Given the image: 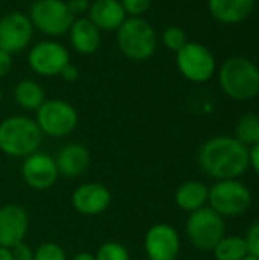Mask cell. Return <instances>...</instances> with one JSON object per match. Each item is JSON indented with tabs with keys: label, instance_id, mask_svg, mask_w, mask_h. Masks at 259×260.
<instances>
[{
	"label": "cell",
	"instance_id": "cell-8",
	"mask_svg": "<svg viewBox=\"0 0 259 260\" xmlns=\"http://www.w3.org/2000/svg\"><path fill=\"white\" fill-rule=\"evenodd\" d=\"M208 201L218 215L238 216L250 207L252 193L240 180H220L209 189Z\"/></svg>",
	"mask_w": 259,
	"mask_h": 260
},
{
	"label": "cell",
	"instance_id": "cell-13",
	"mask_svg": "<svg viewBox=\"0 0 259 260\" xmlns=\"http://www.w3.org/2000/svg\"><path fill=\"white\" fill-rule=\"evenodd\" d=\"M58 168L55 158L43 152H34L24 157L21 165V177L34 190H47L58 180Z\"/></svg>",
	"mask_w": 259,
	"mask_h": 260
},
{
	"label": "cell",
	"instance_id": "cell-28",
	"mask_svg": "<svg viewBox=\"0 0 259 260\" xmlns=\"http://www.w3.org/2000/svg\"><path fill=\"white\" fill-rule=\"evenodd\" d=\"M244 239H246V244H247L249 254H252V256H255V257L259 259V221L255 222L249 229V232H247Z\"/></svg>",
	"mask_w": 259,
	"mask_h": 260
},
{
	"label": "cell",
	"instance_id": "cell-33",
	"mask_svg": "<svg viewBox=\"0 0 259 260\" xmlns=\"http://www.w3.org/2000/svg\"><path fill=\"white\" fill-rule=\"evenodd\" d=\"M249 163L255 174L259 177V143L249 149Z\"/></svg>",
	"mask_w": 259,
	"mask_h": 260
},
{
	"label": "cell",
	"instance_id": "cell-22",
	"mask_svg": "<svg viewBox=\"0 0 259 260\" xmlns=\"http://www.w3.org/2000/svg\"><path fill=\"white\" fill-rule=\"evenodd\" d=\"M212 251L217 260H243L249 254L246 239L240 236H224Z\"/></svg>",
	"mask_w": 259,
	"mask_h": 260
},
{
	"label": "cell",
	"instance_id": "cell-12",
	"mask_svg": "<svg viewBox=\"0 0 259 260\" xmlns=\"http://www.w3.org/2000/svg\"><path fill=\"white\" fill-rule=\"evenodd\" d=\"M143 248L150 260H176L180 253V236L169 224H154L145 235Z\"/></svg>",
	"mask_w": 259,
	"mask_h": 260
},
{
	"label": "cell",
	"instance_id": "cell-23",
	"mask_svg": "<svg viewBox=\"0 0 259 260\" xmlns=\"http://www.w3.org/2000/svg\"><path fill=\"white\" fill-rule=\"evenodd\" d=\"M235 139L249 149L259 143V116L246 114L235 126Z\"/></svg>",
	"mask_w": 259,
	"mask_h": 260
},
{
	"label": "cell",
	"instance_id": "cell-30",
	"mask_svg": "<svg viewBox=\"0 0 259 260\" xmlns=\"http://www.w3.org/2000/svg\"><path fill=\"white\" fill-rule=\"evenodd\" d=\"M12 66H14L12 55L0 49V78H5L6 75H9V72L12 70Z\"/></svg>",
	"mask_w": 259,
	"mask_h": 260
},
{
	"label": "cell",
	"instance_id": "cell-29",
	"mask_svg": "<svg viewBox=\"0 0 259 260\" xmlns=\"http://www.w3.org/2000/svg\"><path fill=\"white\" fill-rule=\"evenodd\" d=\"M11 251H12L14 260H34L35 251L24 242H18L17 245H14L11 248Z\"/></svg>",
	"mask_w": 259,
	"mask_h": 260
},
{
	"label": "cell",
	"instance_id": "cell-20",
	"mask_svg": "<svg viewBox=\"0 0 259 260\" xmlns=\"http://www.w3.org/2000/svg\"><path fill=\"white\" fill-rule=\"evenodd\" d=\"M209 189L200 181H186L176 190V204L185 212H195L206 206Z\"/></svg>",
	"mask_w": 259,
	"mask_h": 260
},
{
	"label": "cell",
	"instance_id": "cell-3",
	"mask_svg": "<svg viewBox=\"0 0 259 260\" xmlns=\"http://www.w3.org/2000/svg\"><path fill=\"white\" fill-rule=\"evenodd\" d=\"M220 87L231 99L249 101L259 93V69L244 56L226 59L218 72Z\"/></svg>",
	"mask_w": 259,
	"mask_h": 260
},
{
	"label": "cell",
	"instance_id": "cell-6",
	"mask_svg": "<svg viewBox=\"0 0 259 260\" xmlns=\"http://www.w3.org/2000/svg\"><path fill=\"white\" fill-rule=\"evenodd\" d=\"M176 66L183 78L197 84L209 81L217 70L214 53L197 41H188L176 52Z\"/></svg>",
	"mask_w": 259,
	"mask_h": 260
},
{
	"label": "cell",
	"instance_id": "cell-17",
	"mask_svg": "<svg viewBox=\"0 0 259 260\" xmlns=\"http://www.w3.org/2000/svg\"><path fill=\"white\" fill-rule=\"evenodd\" d=\"M67 34L70 46L75 52L81 55H93L99 49L102 41L101 30L87 17L75 18Z\"/></svg>",
	"mask_w": 259,
	"mask_h": 260
},
{
	"label": "cell",
	"instance_id": "cell-10",
	"mask_svg": "<svg viewBox=\"0 0 259 260\" xmlns=\"http://www.w3.org/2000/svg\"><path fill=\"white\" fill-rule=\"evenodd\" d=\"M69 62L70 53L67 47L52 38L35 43L27 52V66L38 76H60L63 67Z\"/></svg>",
	"mask_w": 259,
	"mask_h": 260
},
{
	"label": "cell",
	"instance_id": "cell-14",
	"mask_svg": "<svg viewBox=\"0 0 259 260\" xmlns=\"http://www.w3.org/2000/svg\"><path fill=\"white\" fill-rule=\"evenodd\" d=\"M111 203L110 190L99 183H84L72 193L73 209L85 216H96L104 213Z\"/></svg>",
	"mask_w": 259,
	"mask_h": 260
},
{
	"label": "cell",
	"instance_id": "cell-1",
	"mask_svg": "<svg viewBox=\"0 0 259 260\" xmlns=\"http://www.w3.org/2000/svg\"><path fill=\"white\" fill-rule=\"evenodd\" d=\"M198 163L208 175L218 181L238 180L250 166L249 148L235 137H212L200 148Z\"/></svg>",
	"mask_w": 259,
	"mask_h": 260
},
{
	"label": "cell",
	"instance_id": "cell-2",
	"mask_svg": "<svg viewBox=\"0 0 259 260\" xmlns=\"http://www.w3.org/2000/svg\"><path fill=\"white\" fill-rule=\"evenodd\" d=\"M116 43L125 58L143 62L156 53L157 32L143 17H127L116 30Z\"/></svg>",
	"mask_w": 259,
	"mask_h": 260
},
{
	"label": "cell",
	"instance_id": "cell-37",
	"mask_svg": "<svg viewBox=\"0 0 259 260\" xmlns=\"http://www.w3.org/2000/svg\"><path fill=\"white\" fill-rule=\"evenodd\" d=\"M2 101H3V91L0 90V102H2Z\"/></svg>",
	"mask_w": 259,
	"mask_h": 260
},
{
	"label": "cell",
	"instance_id": "cell-5",
	"mask_svg": "<svg viewBox=\"0 0 259 260\" xmlns=\"http://www.w3.org/2000/svg\"><path fill=\"white\" fill-rule=\"evenodd\" d=\"M27 17L34 29L49 38H58L67 34L76 18L66 0H34Z\"/></svg>",
	"mask_w": 259,
	"mask_h": 260
},
{
	"label": "cell",
	"instance_id": "cell-15",
	"mask_svg": "<svg viewBox=\"0 0 259 260\" xmlns=\"http://www.w3.org/2000/svg\"><path fill=\"white\" fill-rule=\"evenodd\" d=\"M29 227V218L23 207L8 204L0 207V247L12 248L23 242Z\"/></svg>",
	"mask_w": 259,
	"mask_h": 260
},
{
	"label": "cell",
	"instance_id": "cell-26",
	"mask_svg": "<svg viewBox=\"0 0 259 260\" xmlns=\"http://www.w3.org/2000/svg\"><path fill=\"white\" fill-rule=\"evenodd\" d=\"M34 260H67V256L58 244L46 242L35 250Z\"/></svg>",
	"mask_w": 259,
	"mask_h": 260
},
{
	"label": "cell",
	"instance_id": "cell-31",
	"mask_svg": "<svg viewBox=\"0 0 259 260\" xmlns=\"http://www.w3.org/2000/svg\"><path fill=\"white\" fill-rule=\"evenodd\" d=\"M67 6L72 11V14L76 15H82L89 11L90 8V0H67Z\"/></svg>",
	"mask_w": 259,
	"mask_h": 260
},
{
	"label": "cell",
	"instance_id": "cell-35",
	"mask_svg": "<svg viewBox=\"0 0 259 260\" xmlns=\"http://www.w3.org/2000/svg\"><path fill=\"white\" fill-rule=\"evenodd\" d=\"M72 260H96L95 259V256L93 254H90V253H78L75 257Z\"/></svg>",
	"mask_w": 259,
	"mask_h": 260
},
{
	"label": "cell",
	"instance_id": "cell-38",
	"mask_svg": "<svg viewBox=\"0 0 259 260\" xmlns=\"http://www.w3.org/2000/svg\"><path fill=\"white\" fill-rule=\"evenodd\" d=\"M258 69H259V67H258Z\"/></svg>",
	"mask_w": 259,
	"mask_h": 260
},
{
	"label": "cell",
	"instance_id": "cell-19",
	"mask_svg": "<svg viewBox=\"0 0 259 260\" xmlns=\"http://www.w3.org/2000/svg\"><path fill=\"white\" fill-rule=\"evenodd\" d=\"M208 8L217 21L237 24L252 14L255 0H208Z\"/></svg>",
	"mask_w": 259,
	"mask_h": 260
},
{
	"label": "cell",
	"instance_id": "cell-25",
	"mask_svg": "<svg viewBox=\"0 0 259 260\" xmlns=\"http://www.w3.org/2000/svg\"><path fill=\"white\" fill-rule=\"evenodd\" d=\"M96 260H130L128 250L119 242H105L96 251Z\"/></svg>",
	"mask_w": 259,
	"mask_h": 260
},
{
	"label": "cell",
	"instance_id": "cell-24",
	"mask_svg": "<svg viewBox=\"0 0 259 260\" xmlns=\"http://www.w3.org/2000/svg\"><path fill=\"white\" fill-rule=\"evenodd\" d=\"M162 43L168 50L179 52L188 43L186 32L179 26H168L162 32Z\"/></svg>",
	"mask_w": 259,
	"mask_h": 260
},
{
	"label": "cell",
	"instance_id": "cell-16",
	"mask_svg": "<svg viewBox=\"0 0 259 260\" xmlns=\"http://www.w3.org/2000/svg\"><path fill=\"white\" fill-rule=\"evenodd\" d=\"M127 17L121 0H93L87 11V18L101 32H116Z\"/></svg>",
	"mask_w": 259,
	"mask_h": 260
},
{
	"label": "cell",
	"instance_id": "cell-36",
	"mask_svg": "<svg viewBox=\"0 0 259 260\" xmlns=\"http://www.w3.org/2000/svg\"><path fill=\"white\" fill-rule=\"evenodd\" d=\"M243 260H259L258 257H255V256H252V254H247V256H244V259Z\"/></svg>",
	"mask_w": 259,
	"mask_h": 260
},
{
	"label": "cell",
	"instance_id": "cell-34",
	"mask_svg": "<svg viewBox=\"0 0 259 260\" xmlns=\"http://www.w3.org/2000/svg\"><path fill=\"white\" fill-rule=\"evenodd\" d=\"M0 260H14V257H12V251H11V248H5V247H0Z\"/></svg>",
	"mask_w": 259,
	"mask_h": 260
},
{
	"label": "cell",
	"instance_id": "cell-27",
	"mask_svg": "<svg viewBox=\"0 0 259 260\" xmlns=\"http://www.w3.org/2000/svg\"><path fill=\"white\" fill-rule=\"evenodd\" d=\"M121 3L128 17H142L151 8L153 0H121Z\"/></svg>",
	"mask_w": 259,
	"mask_h": 260
},
{
	"label": "cell",
	"instance_id": "cell-21",
	"mask_svg": "<svg viewBox=\"0 0 259 260\" xmlns=\"http://www.w3.org/2000/svg\"><path fill=\"white\" fill-rule=\"evenodd\" d=\"M14 99L18 107L29 111H37L46 101L43 87L34 79L18 81L14 87Z\"/></svg>",
	"mask_w": 259,
	"mask_h": 260
},
{
	"label": "cell",
	"instance_id": "cell-4",
	"mask_svg": "<svg viewBox=\"0 0 259 260\" xmlns=\"http://www.w3.org/2000/svg\"><path fill=\"white\" fill-rule=\"evenodd\" d=\"M43 133L26 116H11L0 122V151L9 157H27L37 152Z\"/></svg>",
	"mask_w": 259,
	"mask_h": 260
},
{
	"label": "cell",
	"instance_id": "cell-11",
	"mask_svg": "<svg viewBox=\"0 0 259 260\" xmlns=\"http://www.w3.org/2000/svg\"><path fill=\"white\" fill-rule=\"evenodd\" d=\"M34 26L29 17L20 11H11L0 18V49L15 55L29 47Z\"/></svg>",
	"mask_w": 259,
	"mask_h": 260
},
{
	"label": "cell",
	"instance_id": "cell-18",
	"mask_svg": "<svg viewBox=\"0 0 259 260\" xmlns=\"http://www.w3.org/2000/svg\"><path fill=\"white\" fill-rule=\"evenodd\" d=\"M55 163L60 175L66 178H78L90 165V152L81 143H70L58 152Z\"/></svg>",
	"mask_w": 259,
	"mask_h": 260
},
{
	"label": "cell",
	"instance_id": "cell-7",
	"mask_svg": "<svg viewBox=\"0 0 259 260\" xmlns=\"http://www.w3.org/2000/svg\"><path fill=\"white\" fill-rule=\"evenodd\" d=\"M224 221L211 207H202L191 212L186 221V233L189 241L198 250H214L215 245L224 238Z\"/></svg>",
	"mask_w": 259,
	"mask_h": 260
},
{
	"label": "cell",
	"instance_id": "cell-32",
	"mask_svg": "<svg viewBox=\"0 0 259 260\" xmlns=\"http://www.w3.org/2000/svg\"><path fill=\"white\" fill-rule=\"evenodd\" d=\"M60 76H61L66 82H75V81L78 79L79 73H78L76 66H73L72 62H69L67 66H64V67H63V70H61Z\"/></svg>",
	"mask_w": 259,
	"mask_h": 260
},
{
	"label": "cell",
	"instance_id": "cell-9",
	"mask_svg": "<svg viewBox=\"0 0 259 260\" xmlns=\"http://www.w3.org/2000/svg\"><path fill=\"white\" fill-rule=\"evenodd\" d=\"M40 131L50 137H66L72 134L78 125V113L75 107L63 99L44 101L37 110L35 119Z\"/></svg>",
	"mask_w": 259,
	"mask_h": 260
},
{
	"label": "cell",
	"instance_id": "cell-39",
	"mask_svg": "<svg viewBox=\"0 0 259 260\" xmlns=\"http://www.w3.org/2000/svg\"><path fill=\"white\" fill-rule=\"evenodd\" d=\"M176 260H177V259H176Z\"/></svg>",
	"mask_w": 259,
	"mask_h": 260
}]
</instances>
